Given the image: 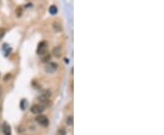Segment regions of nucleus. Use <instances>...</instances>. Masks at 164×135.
Wrapping results in <instances>:
<instances>
[{
  "label": "nucleus",
  "instance_id": "nucleus-11",
  "mask_svg": "<svg viewBox=\"0 0 164 135\" xmlns=\"http://www.w3.org/2000/svg\"><path fill=\"white\" fill-rule=\"evenodd\" d=\"M49 59H50V56H49V55H47L45 58H43L42 61H43V62H48V61H49Z\"/></svg>",
  "mask_w": 164,
  "mask_h": 135
},
{
  "label": "nucleus",
  "instance_id": "nucleus-7",
  "mask_svg": "<svg viewBox=\"0 0 164 135\" xmlns=\"http://www.w3.org/2000/svg\"><path fill=\"white\" fill-rule=\"evenodd\" d=\"M66 122L68 126H72L73 125V122H74V119H73V116H68L67 117V120H66Z\"/></svg>",
  "mask_w": 164,
  "mask_h": 135
},
{
  "label": "nucleus",
  "instance_id": "nucleus-4",
  "mask_svg": "<svg viewBox=\"0 0 164 135\" xmlns=\"http://www.w3.org/2000/svg\"><path fill=\"white\" fill-rule=\"evenodd\" d=\"M57 69H58V64L55 62H49L45 68L46 71L48 73H53L54 71L57 70Z\"/></svg>",
  "mask_w": 164,
  "mask_h": 135
},
{
  "label": "nucleus",
  "instance_id": "nucleus-9",
  "mask_svg": "<svg viewBox=\"0 0 164 135\" xmlns=\"http://www.w3.org/2000/svg\"><path fill=\"white\" fill-rule=\"evenodd\" d=\"M27 106H28L27 101H26V100H22V101H20V109L24 110H26Z\"/></svg>",
  "mask_w": 164,
  "mask_h": 135
},
{
  "label": "nucleus",
  "instance_id": "nucleus-12",
  "mask_svg": "<svg viewBox=\"0 0 164 135\" xmlns=\"http://www.w3.org/2000/svg\"><path fill=\"white\" fill-rule=\"evenodd\" d=\"M4 34H5V29H4V28L0 29V39H1L2 37L4 36Z\"/></svg>",
  "mask_w": 164,
  "mask_h": 135
},
{
  "label": "nucleus",
  "instance_id": "nucleus-10",
  "mask_svg": "<svg viewBox=\"0 0 164 135\" xmlns=\"http://www.w3.org/2000/svg\"><path fill=\"white\" fill-rule=\"evenodd\" d=\"M67 134V132L64 128H59L58 132H57V135H66Z\"/></svg>",
  "mask_w": 164,
  "mask_h": 135
},
{
  "label": "nucleus",
  "instance_id": "nucleus-2",
  "mask_svg": "<svg viewBox=\"0 0 164 135\" xmlns=\"http://www.w3.org/2000/svg\"><path fill=\"white\" fill-rule=\"evenodd\" d=\"M36 121H37V122H39V123L43 127H47L49 124L48 119L44 115H37L36 117Z\"/></svg>",
  "mask_w": 164,
  "mask_h": 135
},
{
  "label": "nucleus",
  "instance_id": "nucleus-3",
  "mask_svg": "<svg viewBox=\"0 0 164 135\" xmlns=\"http://www.w3.org/2000/svg\"><path fill=\"white\" fill-rule=\"evenodd\" d=\"M44 110H45V108H44L42 105H40V104H35V105L31 107V112L34 114L40 115L44 112Z\"/></svg>",
  "mask_w": 164,
  "mask_h": 135
},
{
  "label": "nucleus",
  "instance_id": "nucleus-5",
  "mask_svg": "<svg viewBox=\"0 0 164 135\" xmlns=\"http://www.w3.org/2000/svg\"><path fill=\"white\" fill-rule=\"evenodd\" d=\"M52 54H53V56L56 57V58H59L61 56V48L60 46H57L53 48V50H52Z\"/></svg>",
  "mask_w": 164,
  "mask_h": 135
},
{
  "label": "nucleus",
  "instance_id": "nucleus-1",
  "mask_svg": "<svg viewBox=\"0 0 164 135\" xmlns=\"http://www.w3.org/2000/svg\"><path fill=\"white\" fill-rule=\"evenodd\" d=\"M48 50V44L46 41H41L39 46H37V53L39 55H44L46 54Z\"/></svg>",
  "mask_w": 164,
  "mask_h": 135
},
{
  "label": "nucleus",
  "instance_id": "nucleus-13",
  "mask_svg": "<svg viewBox=\"0 0 164 135\" xmlns=\"http://www.w3.org/2000/svg\"><path fill=\"white\" fill-rule=\"evenodd\" d=\"M10 77H11L10 73H8V74H7V76H6V77L4 78V81H8V79H9Z\"/></svg>",
  "mask_w": 164,
  "mask_h": 135
},
{
  "label": "nucleus",
  "instance_id": "nucleus-6",
  "mask_svg": "<svg viewBox=\"0 0 164 135\" xmlns=\"http://www.w3.org/2000/svg\"><path fill=\"white\" fill-rule=\"evenodd\" d=\"M3 132L5 135H11V127L7 122H4L3 124Z\"/></svg>",
  "mask_w": 164,
  "mask_h": 135
},
{
  "label": "nucleus",
  "instance_id": "nucleus-8",
  "mask_svg": "<svg viewBox=\"0 0 164 135\" xmlns=\"http://www.w3.org/2000/svg\"><path fill=\"white\" fill-rule=\"evenodd\" d=\"M49 13L51 15H56L58 13V8H57L56 6H51V7L49 8Z\"/></svg>",
  "mask_w": 164,
  "mask_h": 135
},
{
  "label": "nucleus",
  "instance_id": "nucleus-14",
  "mask_svg": "<svg viewBox=\"0 0 164 135\" xmlns=\"http://www.w3.org/2000/svg\"><path fill=\"white\" fill-rule=\"evenodd\" d=\"M1 95H2V87L0 86V97H1Z\"/></svg>",
  "mask_w": 164,
  "mask_h": 135
}]
</instances>
